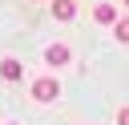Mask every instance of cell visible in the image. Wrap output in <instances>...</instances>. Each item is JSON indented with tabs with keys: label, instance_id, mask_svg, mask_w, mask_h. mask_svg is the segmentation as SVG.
<instances>
[{
	"label": "cell",
	"instance_id": "obj_1",
	"mask_svg": "<svg viewBox=\"0 0 129 125\" xmlns=\"http://www.w3.org/2000/svg\"><path fill=\"white\" fill-rule=\"evenodd\" d=\"M56 93H60V85H56L52 77H36V81H32V101L48 105V101H56Z\"/></svg>",
	"mask_w": 129,
	"mask_h": 125
},
{
	"label": "cell",
	"instance_id": "obj_2",
	"mask_svg": "<svg viewBox=\"0 0 129 125\" xmlns=\"http://www.w3.org/2000/svg\"><path fill=\"white\" fill-rule=\"evenodd\" d=\"M93 20H97V24H117L121 16H117L113 4H97V8H93Z\"/></svg>",
	"mask_w": 129,
	"mask_h": 125
},
{
	"label": "cell",
	"instance_id": "obj_3",
	"mask_svg": "<svg viewBox=\"0 0 129 125\" xmlns=\"http://www.w3.org/2000/svg\"><path fill=\"white\" fill-rule=\"evenodd\" d=\"M44 60H48V65H69V60H73V52H69L64 44H48V52H44Z\"/></svg>",
	"mask_w": 129,
	"mask_h": 125
},
{
	"label": "cell",
	"instance_id": "obj_4",
	"mask_svg": "<svg viewBox=\"0 0 129 125\" xmlns=\"http://www.w3.org/2000/svg\"><path fill=\"white\" fill-rule=\"evenodd\" d=\"M52 16H56V20H73V16H77V4H73V0H52Z\"/></svg>",
	"mask_w": 129,
	"mask_h": 125
},
{
	"label": "cell",
	"instance_id": "obj_5",
	"mask_svg": "<svg viewBox=\"0 0 129 125\" xmlns=\"http://www.w3.org/2000/svg\"><path fill=\"white\" fill-rule=\"evenodd\" d=\"M20 73H24V69H20V60H12V56H8V60H0V77H4V81H20Z\"/></svg>",
	"mask_w": 129,
	"mask_h": 125
},
{
	"label": "cell",
	"instance_id": "obj_6",
	"mask_svg": "<svg viewBox=\"0 0 129 125\" xmlns=\"http://www.w3.org/2000/svg\"><path fill=\"white\" fill-rule=\"evenodd\" d=\"M113 32H117V40H121V44H129V16H121V20L113 24Z\"/></svg>",
	"mask_w": 129,
	"mask_h": 125
},
{
	"label": "cell",
	"instance_id": "obj_7",
	"mask_svg": "<svg viewBox=\"0 0 129 125\" xmlns=\"http://www.w3.org/2000/svg\"><path fill=\"white\" fill-rule=\"evenodd\" d=\"M117 125H129V105H125V109L117 113Z\"/></svg>",
	"mask_w": 129,
	"mask_h": 125
},
{
	"label": "cell",
	"instance_id": "obj_8",
	"mask_svg": "<svg viewBox=\"0 0 129 125\" xmlns=\"http://www.w3.org/2000/svg\"><path fill=\"white\" fill-rule=\"evenodd\" d=\"M125 8H129V0H125Z\"/></svg>",
	"mask_w": 129,
	"mask_h": 125
}]
</instances>
